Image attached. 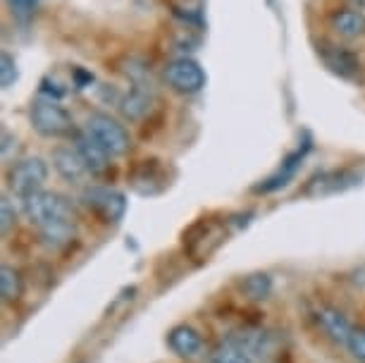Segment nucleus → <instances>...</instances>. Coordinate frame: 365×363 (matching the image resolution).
<instances>
[{"label":"nucleus","instance_id":"obj_1","mask_svg":"<svg viewBox=\"0 0 365 363\" xmlns=\"http://www.w3.org/2000/svg\"><path fill=\"white\" fill-rule=\"evenodd\" d=\"M29 122L46 139H63V136H72L77 132L67 108L60 106L55 98H48V96H41L29 106Z\"/></svg>","mask_w":365,"mask_h":363},{"label":"nucleus","instance_id":"obj_25","mask_svg":"<svg viewBox=\"0 0 365 363\" xmlns=\"http://www.w3.org/2000/svg\"><path fill=\"white\" fill-rule=\"evenodd\" d=\"M12 143H17V139L8 132V129H5V132H3V158L5 160L10 158V146H12Z\"/></svg>","mask_w":365,"mask_h":363},{"label":"nucleus","instance_id":"obj_18","mask_svg":"<svg viewBox=\"0 0 365 363\" xmlns=\"http://www.w3.org/2000/svg\"><path fill=\"white\" fill-rule=\"evenodd\" d=\"M24 294V277L22 272L12 265L5 263L0 268V297H3L5 304H17Z\"/></svg>","mask_w":365,"mask_h":363},{"label":"nucleus","instance_id":"obj_10","mask_svg":"<svg viewBox=\"0 0 365 363\" xmlns=\"http://www.w3.org/2000/svg\"><path fill=\"white\" fill-rule=\"evenodd\" d=\"M168 347L172 354L179 356V359L191 361L203 354L205 342H203V334L198 332L194 325L182 323V325H175L168 332Z\"/></svg>","mask_w":365,"mask_h":363},{"label":"nucleus","instance_id":"obj_14","mask_svg":"<svg viewBox=\"0 0 365 363\" xmlns=\"http://www.w3.org/2000/svg\"><path fill=\"white\" fill-rule=\"evenodd\" d=\"M361 182V175L356 173H349V170H334V173H325L320 177H315V180L308 184L306 189H303V194L306 196H320V194H334V191H344L349 187H354V184Z\"/></svg>","mask_w":365,"mask_h":363},{"label":"nucleus","instance_id":"obj_23","mask_svg":"<svg viewBox=\"0 0 365 363\" xmlns=\"http://www.w3.org/2000/svg\"><path fill=\"white\" fill-rule=\"evenodd\" d=\"M17 63L15 58L8 56V53H3V58H0V84L3 88H10L12 84L17 81Z\"/></svg>","mask_w":365,"mask_h":363},{"label":"nucleus","instance_id":"obj_12","mask_svg":"<svg viewBox=\"0 0 365 363\" xmlns=\"http://www.w3.org/2000/svg\"><path fill=\"white\" fill-rule=\"evenodd\" d=\"M53 168H55V173L70 184H84L86 177H91L74 146L55 148L53 150Z\"/></svg>","mask_w":365,"mask_h":363},{"label":"nucleus","instance_id":"obj_13","mask_svg":"<svg viewBox=\"0 0 365 363\" xmlns=\"http://www.w3.org/2000/svg\"><path fill=\"white\" fill-rule=\"evenodd\" d=\"M122 118L129 122H139L153 111V91L146 88V84H134L129 91L117 101Z\"/></svg>","mask_w":365,"mask_h":363},{"label":"nucleus","instance_id":"obj_8","mask_svg":"<svg viewBox=\"0 0 365 363\" xmlns=\"http://www.w3.org/2000/svg\"><path fill=\"white\" fill-rule=\"evenodd\" d=\"M72 146L77 148V153L81 155V160H84V165L88 170V175L101 177V175L108 173L110 165H113V163H110L108 150L103 148L101 143L86 132V129H77V132L72 134Z\"/></svg>","mask_w":365,"mask_h":363},{"label":"nucleus","instance_id":"obj_19","mask_svg":"<svg viewBox=\"0 0 365 363\" xmlns=\"http://www.w3.org/2000/svg\"><path fill=\"white\" fill-rule=\"evenodd\" d=\"M303 155H306V148H303V150H296L294 155H289V158L279 165L277 173L267 177V180H265L263 184H258L256 191H263V194H267V191H274V189L284 187V184L294 177L296 168H299V163L303 160Z\"/></svg>","mask_w":365,"mask_h":363},{"label":"nucleus","instance_id":"obj_17","mask_svg":"<svg viewBox=\"0 0 365 363\" xmlns=\"http://www.w3.org/2000/svg\"><path fill=\"white\" fill-rule=\"evenodd\" d=\"M208 363H258V359H253V356L241 344H237L232 337H225L208 352Z\"/></svg>","mask_w":365,"mask_h":363},{"label":"nucleus","instance_id":"obj_24","mask_svg":"<svg viewBox=\"0 0 365 363\" xmlns=\"http://www.w3.org/2000/svg\"><path fill=\"white\" fill-rule=\"evenodd\" d=\"M346 349L358 363H365V327H354Z\"/></svg>","mask_w":365,"mask_h":363},{"label":"nucleus","instance_id":"obj_6","mask_svg":"<svg viewBox=\"0 0 365 363\" xmlns=\"http://www.w3.org/2000/svg\"><path fill=\"white\" fill-rule=\"evenodd\" d=\"M81 201L88 210H93L103 223H120L127 210V198L110 187H86L81 191Z\"/></svg>","mask_w":365,"mask_h":363},{"label":"nucleus","instance_id":"obj_11","mask_svg":"<svg viewBox=\"0 0 365 363\" xmlns=\"http://www.w3.org/2000/svg\"><path fill=\"white\" fill-rule=\"evenodd\" d=\"M38 242L48 251H63L67 249L74 239H77V220L74 218H60V220H51L41 225Z\"/></svg>","mask_w":365,"mask_h":363},{"label":"nucleus","instance_id":"obj_2","mask_svg":"<svg viewBox=\"0 0 365 363\" xmlns=\"http://www.w3.org/2000/svg\"><path fill=\"white\" fill-rule=\"evenodd\" d=\"M84 129L108 150L110 158H122L132 148V136H129L127 127L108 113H91L86 118Z\"/></svg>","mask_w":365,"mask_h":363},{"label":"nucleus","instance_id":"obj_4","mask_svg":"<svg viewBox=\"0 0 365 363\" xmlns=\"http://www.w3.org/2000/svg\"><path fill=\"white\" fill-rule=\"evenodd\" d=\"M46 180H48V163L43 158H38V155L17 160L15 165L8 170V189L19 201L31 196L34 191L43 189Z\"/></svg>","mask_w":365,"mask_h":363},{"label":"nucleus","instance_id":"obj_21","mask_svg":"<svg viewBox=\"0 0 365 363\" xmlns=\"http://www.w3.org/2000/svg\"><path fill=\"white\" fill-rule=\"evenodd\" d=\"M17 208L15 203L10 201V196H3V203H0V230H3V237H8L12 227L17 225Z\"/></svg>","mask_w":365,"mask_h":363},{"label":"nucleus","instance_id":"obj_16","mask_svg":"<svg viewBox=\"0 0 365 363\" xmlns=\"http://www.w3.org/2000/svg\"><path fill=\"white\" fill-rule=\"evenodd\" d=\"M332 29L339 34L341 39H361L365 36V12L356 8H341L332 12L329 17Z\"/></svg>","mask_w":365,"mask_h":363},{"label":"nucleus","instance_id":"obj_7","mask_svg":"<svg viewBox=\"0 0 365 363\" xmlns=\"http://www.w3.org/2000/svg\"><path fill=\"white\" fill-rule=\"evenodd\" d=\"M227 337H232L237 344L244 347L253 359H270L279 344L277 334L272 330H265V327H239V330L230 332Z\"/></svg>","mask_w":365,"mask_h":363},{"label":"nucleus","instance_id":"obj_15","mask_svg":"<svg viewBox=\"0 0 365 363\" xmlns=\"http://www.w3.org/2000/svg\"><path fill=\"white\" fill-rule=\"evenodd\" d=\"M320 58H322V63H325L334 74H339V77H354L358 72V67H361L354 53H349L346 48L332 46V44H322Z\"/></svg>","mask_w":365,"mask_h":363},{"label":"nucleus","instance_id":"obj_9","mask_svg":"<svg viewBox=\"0 0 365 363\" xmlns=\"http://www.w3.org/2000/svg\"><path fill=\"white\" fill-rule=\"evenodd\" d=\"M313 318H315V323H318L320 330L325 332V337L336 342V344H344V347L349 344V337H351V332H354V325H351V320L344 316L339 308L322 304L313 311Z\"/></svg>","mask_w":365,"mask_h":363},{"label":"nucleus","instance_id":"obj_20","mask_svg":"<svg viewBox=\"0 0 365 363\" xmlns=\"http://www.w3.org/2000/svg\"><path fill=\"white\" fill-rule=\"evenodd\" d=\"M239 290L244 292L246 299L263 301L270 297L272 292V277L267 272H256V275H246L239 280Z\"/></svg>","mask_w":365,"mask_h":363},{"label":"nucleus","instance_id":"obj_26","mask_svg":"<svg viewBox=\"0 0 365 363\" xmlns=\"http://www.w3.org/2000/svg\"><path fill=\"white\" fill-rule=\"evenodd\" d=\"M354 5H358V8H365V0H351Z\"/></svg>","mask_w":365,"mask_h":363},{"label":"nucleus","instance_id":"obj_3","mask_svg":"<svg viewBox=\"0 0 365 363\" xmlns=\"http://www.w3.org/2000/svg\"><path fill=\"white\" fill-rule=\"evenodd\" d=\"M22 213L31 225L41 227V225L51 220H60V218H74V208L67 196L58 194V191L41 189L34 191L31 196L22 198Z\"/></svg>","mask_w":365,"mask_h":363},{"label":"nucleus","instance_id":"obj_5","mask_svg":"<svg viewBox=\"0 0 365 363\" xmlns=\"http://www.w3.org/2000/svg\"><path fill=\"white\" fill-rule=\"evenodd\" d=\"M163 79L175 93L194 96L205 86V72L203 67L191 58H175L165 65Z\"/></svg>","mask_w":365,"mask_h":363},{"label":"nucleus","instance_id":"obj_22","mask_svg":"<svg viewBox=\"0 0 365 363\" xmlns=\"http://www.w3.org/2000/svg\"><path fill=\"white\" fill-rule=\"evenodd\" d=\"M5 3H8L10 12L15 17L29 19V17L36 15V10L41 8V3H43V0H5Z\"/></svg>","mask_w":365,"mask_h":363}]
</instances>
